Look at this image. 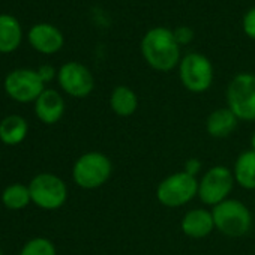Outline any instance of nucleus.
<instances>
[{
  "instance_id": "f257e3e1",
  "label": "nucleus",
  "mask_w": 255,
  "mask_h": 255,
  "mask_svg": "<svg viewBox=\"0 0 255 255\" xmlns=\"http://www.w3.org/2000/svg\"><path fill=\"white\" fill-rule=\"evenodd\" d=\"M141 54L146 63L159 72L173 71L179 66L180 45L177 44L173 30L167 27L150 29L141 41Z\"/></svg>"
},
{
  "instance_id": "f03ea898",
  "label": "nucleus",
  "mask_w": 255,
  "mask_h": 255,
  "mask_svg": "<svg viewBox=\"0 0 255 255\" xmlns=\"http://www.w3.org/2000/svg\"><path fill=\"white\" fill-rule=\"evenodd\" d=\"M212 215L216 231L233 239L246 236L254 224L251 209L243 201L231 197L212 207Z\"/></svg>"
},
{
  "instance_id": "7ed1b4c3",
  "label": "nucleus",
  "mask_w": 255,
  "mask_h": 255,
  "mask_svg": "<svg viewBox=\"0 0 255 255\" xmlns=\"http://www.w3.org/2000/svg\"><path fill=\"white\" fill-rule=\"evenodd\" d=\"M113 174V162L102 152L83 153L72 167V180L86 191L104 186Z\"/></svg>"
},
{
  "instance_id": "20e7f679",
  "label": "nucleus",
  "mask_w": 255,
  "mask_h": 255,
  "mask_svg": "<svg viewBox=\"0 0 255 255\" xmlns=\"http://www.w3.org/2000/svg\"><path fill=\"white\" fill-rule=\"evenodd\" d=\"M198 197V177L183 170L164 177L156 186V200L168 209H179Z\"/></svg>"
},
{
  "instance_id": "39448f33",
  "label": "nucleus",
  "mask_w": 255,
  "mask_h": 255,
  "mask_svg": "<svg viewBox=\"0 0 255 255\" xmlns=\"http://www.w3.org/2000/svg\"><path fill=\"white\" fill-rule=\"evenodd\" d=\"M225 101L240 122H255V74L234 75L227 86Z\"/></svg>"
},
{
  "instance_id": "423d86ee",
  "label": "nucleus",
  "mask_w": 255,
  "mask_h": 255,
  "mask_svg": "<svg viewBox=\"0 0 255 255\" xmlns=\"http://www.w3.org/2000/svg\"><path fill=\"white\" fill-rule=\"evenodd\" d=\"M236 180L227 165H213L198 179V200L210 209L230 198Z\"/></svg>"
},
{
  "instance_id": "0eeeda50",
  "label": "nucleus",
  "mask_w": 255,
  "mask_h": 255,
  "mask_svg": "<svg viewBox=\"0 0 255 255\" xmlns=\"http://www.w3.org/2000/svg\"><path fill=\"white\" fill-rule=\"evenodd\" d=\"M213 65L201 53H189L179 63L182 86L191 93H204L213 84Z\"/></svg>"
},
{
  "instance_id": "6e6552de",
  "label": "nucleus",
  "mask_w": 255,
  "mask_h": 255,
  "mask_svg": "<svg viewBox=\"0 0 255 255\" xmlns=\"http://www.w3.org/2000/svg\"><path fill=\"white\" fill-rule=\"evenodd\" d=\"M32 203L44 210H57L68 200V186L63 179L51 173L35 176L27 185Z\"/></svg>"
},
{
  "instance_id": "1a4fd4ad",
  "label": "nucleus",
  "mask_w": 255,
  "mask_h": 255,
  "mask_svg": "<svg viewBox=\"0 0 255 255\" xmlns=\"http://www.w3.org/2000/svg\"><path fill=\"white\" fill-rule=\"evenodd\" d=\"M44 84L38 72L32 69H15L6 75L3 83L8 96L21 104L35 102L45 90Z\"/></svg>"
},
{
  "instance_id": "9d476101",
  "label": "nucleus",
  "mask_w": 255,
  "mask_h": 255,
  "mask_svg": "<svg viewBox=\"0 0 255 255\" xmlns=\"http://www.w3.org/2000/svg\"><path fill=\"white\" fill-rule=\"evenodd\" d=\"M57 81L62 90L72 98H87L95 89L93 74L87 66L78 62L65 63L57 72Z\"/></svg>"
},
{
  "instance_id": "9b49d317",
  "label": "nucleus",
  "mask_w": 255,
  "mask_h": 255,
  "mask_svg": "<svg viewBox=\"0 0 255 255\" xmlns=\"http://www.w3.org/2000/svg\"><path fill=\"white\" fill-rule=\"evenodd\" d=\"M180 230L186 237L194 240L209 237L216 230L212 209H206V207L189 209L180 221Z\"/></svg>"
},
{
  "instance_id": "f8f14e48",
  "label": "nucleus",
  "mask_w": 255,
  "mask_h": 255,
  "mask_svg": "<svg viewBox=\"0 0 255 255\" xmlns=\"http://www.w3.org/2000/svg\"><path fill=\"white\" fill-rule=\"evenodd\" d=\"M239 119L237 116L228 108V107H221L209 113L206 117V132L216 140H224L233 135V132L237 129L239 126Z\"/></svg>"
},
{
  "instance_id": "ddd939ff",
  "label": "nucleus",
  "mask_w": 255,
  "mask_h": 255,
  "mask_svg": "<svg viewBox=\"0 0 255 255\" xmlns=\"http://www.w3.org/2000/svg\"><path fill=\"white\" fill-rule=\"evenodd\" d=\"M65 99L54 89H45L35 101L36 117L45 125L57 123L65 114Z\"/></svg>"
},
{
  "instance_id": "4468645a",
  "label": "nucleus",
  "mask_w": 255,
  "mask_h": 255,
  "mask_svg": "<svg viewBox=\"0 0 255 255\" xmlns=\"http://www.w3.org/2000/svg\"><path fill=\"white\" fill-rule=\"evenodd\" d=\"M29 42L42 54H54L63 47V35L51 24H36L29 32Z\"/></svg>"
},
{
  "instance_id": "2eb2a0df",
  "label": "nucleus",
  "mask_w": 255,
  "mask_h": 255,
  "mask_svg": "<svg viewBox=\"0 0 255 255\" xmlns=\"http://www.w3.org/2000/svg\"><path fill=\"white\" fill-rule=\"evenodd\" d=\"M231 170L236 185H239L246 191H255V152L254 150L248 149L239 153Z\"/></svg>"
},
{
  "instance_id": "dca6fc26",
  "label": "nucleus",
  "mask_w": 255,
  "mask_h": 255,
  "mask_svg": "<svg viewBox=\"0 0 255 255\" xmlns=\"http://www.w3.org/2000/svg\"><path fill=\"white\" fill-rule=\"evenodd\" d=\"M110 108L119 117H131L138 110V96L128 86H116L110 95Z\"/></svg>"
},
{
  "instance_id": "f3484780",
  "label": "nucleus",
  "mask_w": 255,
  "mask_h": 255,
  "mask_svg": "<svg viewBox=\"0 0 255 255\" xmlns=\"http://www.w3.org/2000/svg\"><path fill=\"white\" fill-rule=\"evenodd\" d=\"M29 125L21 116L11 114L0 122V141L6 146H17L27 137Z\"/></svg>"
},
{
  "instance_id": "a211bd4d",
  "label": "nucleus",
  "mask_w": 255,
  "mask_h": 255,
  "mask_svg": "<svg viewBox=\"0 0 255 255\" xmlns=\"http://www.w3.org/2000/svg\"><path fill=\"white\" fill-rule=\"evenodd\" d=\"M21 26L12 15H0V53H12L21 44Z\"/></svg>"
},
{
  "instance_id": "6ab92c4d",
  "label": "nucleus",
  "mask_w": 255,
  "mask_h": 255,
  "mask_svg": "<svg viewBox=\"0 0 255 255\" xmlns=\"http://www.w3.org/2000/svg\"><path fill=\"white\" fill-rule=\"evenodd\" d=\"M32 203L29 186L21 183H12L2 192V204L9 210H23Z\"/></svg>"
},
{
  "instance_id": "aec40b11",
  "label": "nucleus",
  "mask_w": 255,
  "mask_h": 255,
  "mask_svg": "<svg viewBox=\"0 0 255 255\" xmlns=\"http://www.w3.org/2000/svg\"><path fill=\"white\" fill-rule=\"evenodd\" d=\"M20 255H57V251L50 239L33 237L23 246Z\"/></svg>"
},
{
  "instance_id": "412c9836",
  "label": "nucleus",
  "mask_w": 255,
  "mask_h": 255,
  "mask_svg": "<svg viewBox=\"0 0 255 255\" xmlns=\"http://www.w3.org/2000/svg\"><path fill=\"white\" fill-rule=\"evenodd\" d=\"M243 30L251 39L255 41V8L249 9L243 17Z\"/></svg>"
},
{
  "instance_id": "4be33fe9",
  "label": "nucleus",
  "mask_w": 255,
  "mask_h": 255,
  "mask_svg": "<svg viewBox=\"0 0 255 255\" xmlns=\"http://www.w3.org/2000/svg\"><path fill=\"white\" fill-rule=\"evenodd\" d=\"M173 33H174V38H176L179 45H188L194 39V30L191 27H186V26L176 29Z\"/></svg>"
},
{
  "instance_id": "5701e85b",
  "label": "nucleus",
  "mask_w": 255,
  "mask_h": 255,
  "mask_svg": "<svg viewBox=\"0 0 255 255\" xmlns=\"http://www.w3.org/2000/svg\"><path fill=\"white\" fill-rule=\"evenodd\" d=\"M183 171L191 174V176H194V177H197L203 171L201 159L200 158H189V159H186L185 164H183Z\"/></svg>"
},
{
  "instance_id": "b1692460",
  "label": "nucleus",
  "mask_w": 255,
  "mask_h": 255,
  "mask_svg": "<svg viewBox=\"0 0 255 255\" xmlns=\"http://www.w3.org/2000/svg\"><path fill=\"white\" fill-rule=\"evenodd\" d=\"M36 72H38V75L41 77V80H42L44 83L53 81L54 77L57 75V74H56V69H54L51 65H42V66H39V69H38Z\"/></svg>"
},
{
  "instance_id": "393cba45",
  "label": "nucleus",
  "mask_w": 255,
  "mask_h": 255,
  "mask_svg": "<svg viewBox=\"0 0 255 255\" xmlns=\"http://www.w3.org/2000/svg\"><path fill=\"white\" fill-rule=\"evenodd\" d=\"M249 149L255 152V131L251 134V138H249Z\"/></svg>"
},
{
  "instance_id": "a878e982",
  "label": "nucleus",
  "mask_w": 255,
  "mask_h": 255,
  "mask_svg": "<svg viewBox=\"0 0 255 255\" xmlns=\"http://www.w3.org/2000/svg\"><path fill=\"white\" fill-rule=\"evenodd\" d=\"M254 207H255V195H254Z\"/></svg>"
},
{
  "instance_id": "bb28decb",
  "label": "nucleus",
  "mask_w": 255,
  "mask_h": 255,
  "mask_svg": "<svg viewBox=\"0 0 255 255\" xmlns=\"http://www.w3.org/2000/svg\"><path fill=\"white\" fill-rule=\"evenodd\" d=\"M0 255H3V254H2V251H0Z\"/></svg>"
}]
</instances>
